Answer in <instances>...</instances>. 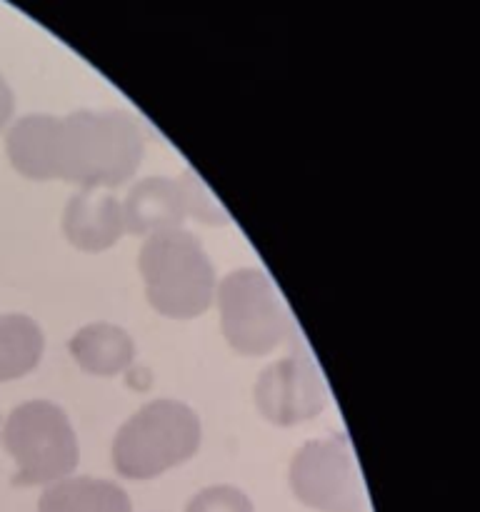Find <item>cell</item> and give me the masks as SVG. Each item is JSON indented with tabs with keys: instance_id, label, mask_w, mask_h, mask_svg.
I'll return each mask as SVG.
<instances>
[{
	"instance_id": "cell-1",
	"label": "cell",
	"mask_w": 480,
	"mask_h": 512,
	"mask_svg": "<svg viewBox=\"0 0 480 512\" xmlns=\"http://www.w3.org/2000/svg\"><path fill=\"white\" fill-rule=\"evenodd\" d=\"M145 135L125 110H73L58 118V180L78 190H115L135 178Z\"/></svg>"
},
{
	"instance_id": "cell-2",
	"label": "cell",
	"mask_w": 480,
	"mask_h": 512,
	"mask_svg": "<svg viewBox=\"0 0 480 512\" xmlns=\"http://www.w3.org/2000/svg\"><path fill=\"white\" fill-rule=\"evenodd\" d=\"M138 273L150 308L163 318H200L215 303L218 275L213 260L200 238L185 228L145 238L138 253Z\"/></svg>"
},
{
	"instance_id": "cell-3",
	"label": "cell",
	"mask_w": 480,
	"mask_h": 512,
	"mask_svg": "<svg viewBox=\"0 0 480 512\" xmlns=\"http://www.w3.org/2000/svg\"><path fill=\"white\" fill-rule=\"evenodd\" d=\"M203 425L190 405L150 400L118 428L110 448L113 468L125 480H153L195 458Z\"/></svg>"
},
{
	"instance_id": "cell-4",
	"label": "cell",
	"mask_w": 480,
	"mask_h": 512,
	"mask_svg": "<svg viewBox=\"0 0 480 512\" xmlns=\"http://www.w3.org/2000/svg\"><path fill=\"white\" fill-rule=\"evenodd\" d=\"M0 440L15 463L18 488H48L78 468V435L68 413L50 400H28L13 408L0 428Z\"/></svg>"
},
{
	"instance_id": "cell-5",
	"label": "cell",
	"mask_w": 480,
	"mask_h": 512,
	"mask_svg": "<svg viewBox=\"0 0 480 512\" xmlns=\"http://www.w3.org/2000/svg\"><path fill=\"white\" fill-rule=\"evenodd\" d=\"M220 333L243 358H263L295 335L293 318L270 275L260 268L230 270L215 288Z\"/></svg>"
},
{
	"instance_id": "cell-6",
	"label": "cell",
	"mask_w": 480,
	"mask_h": 512,
	"mask_svg": "<svg viewBox=\"0 0 480 512\" xmlns=\"http://www.w3.org/2000/svg\"><path fill=\"white\" fill-rule=\"evenodd\" d=\"M295 500L315 512H363L365 490L355 455L343 435L308 440L290 460Z\"/></svg>"
},
{
	"instance_id": "cell-7",
	"label": "cell",
	"mask_w": 480,
	"mask_h": 512,
	"mask_svg": "<svg viewBox=\"0 0 480 512\" xmlns=\"http://www.w3.org/2000/svg\"><path fill=\"white\" fill-rule=\"evenodd\" d=\"M253 400L260 418L278 428H293L323 413L328 385L315 360L303 350H293L258 375Z\"/></svg>"
},
{
	"instance_id": "cell-8",
	"label": "cell",
	"mask_w": 480,
	"mask_h": 512,
	"mask_svg": "<svg viewBox=\"0 0 480 512\" xmlns=\"http://www.w3.org/2000/svg\"><path fill=\"white\" fill-rule=\"evenodd\" d=\"M63 235L83 253L110 250L125 235L123 200L113 190H78L63 210Z\"/></svg>"
},
{
	"instance_id": "cell-9",
	"label": "cell",
	"mask_w": 480,
	"mask_h": 512,
	"mask_svg": "<svg viewBox=\"0 0 480 512\" xmlns=\"http://www.w3.org/2000/svg\"><path fill=\"white\" fill-rule=\"evenodd\" d=\"M123 215L125 233L140 235V238L183 228L188 215H185L178 180L165 178V175H150V178L138 180L125 195Z\"/></svg>"
},
{
	"instance_id": "cell-10",
	"label": "cell",
	"mask_w": 480,
	"mask_h": 512,
	"mask_svg": "<svg viewBox=\"0 0 480 512\" xmlns=\"http://www.w3.org/2000/svg\"><path fill=\"white\" fill-rule=\"evenodd\" d=\"M5 153L15 173L35 183L58 180V115L30 113L8 125Z\"/></svg>"
},
{
	"instance_id": "cell-11",
	"label": "cell",
	"mask_w": 480,
	"mask_h": 512,
	"mask_svg": "<svg viewBox=\"0 0 480 512\" xmlns=\"http://www.w3.org/2000/svg\"><path fill=\"white\" fill-rule=\"evenodd\" d=\"M70 358L80 370L98 378H115L135 360V340L120 325L98 320L75 330L68 343Z\"/></svg>"
},
{
	"instance_id": "cell-12",
	"label": "cell",
	"mask_w": 480,
	"mask_h": 512,
	"mask_svg": "<svg viewBox=\"0 0 480 512\" xmlns=\"http://www.w3.org/2000/svg\"><path fill=\"white\" fill-rule=\"evenodd\" d=\"M35 512H133V503L113 480L70 475L43 490Z\"/></svg>"
},
{
	"instance_id": "cell-13",
	"label": "cell",
	"mask_w": 480,
	"mask_h": 512,
	"mask_svg": "<svg viewBox=\"0 0 480 512\" xmlns=\"http://www.w3.org/2000/svg\"><path fill=\"white\" fill-rule=\"evenodd\" d=\"M45 335L30 315H0V385L25 378L40 365Z\"/></svg>"
},
{
	"instance_id": "cell-14",
	"label": "cell",
	"mask_w": 480,
	"mask_h": 512,
	"mask_svg": "<svg viewBox=\"0 0 480 512\" xmlns=\"http://www.w3.org/2000/svg\"><path fill=\"white\" fill-rule=\"evenodd\" d=\"M178 185L180 193H183V205L188 218L198 220V223L203 225H213V228L230 223L228 210L223 208V203L215 198V193L208 188V183H205L193 168H185V173L178 178Z\"/></svg>"
},
{
	"instance_id": "cell-15",
	"label": "cell",
	"mask_w": 480,
	"mask_h": 512,
	"mask_svg": "<svg viewBox=\"0 0 480 512\" xmlns=\"http://www.w3.org/2000/svg\"><path fill=\"white\" fill-rule=\"evenodd\" d=\"M185 512H255V505L235 485H210L190 498Z\"/></svg>"
},
{
	"instance_id": "cell-16",
	"label": "cell",
	"mask_w": 480,
	"mask_h": 512,
	"mask_svg": "<svg viewBox=\"0 0 480 512\" xmlns=\"http://www.w3.org/2000/svg\"><path fill=\"white\" fill-rule=\"evenodd\" d=\"M13 115H15V95L10 90L8 80L0 75V133L8 130V125L13 123Z\"/></svg>"
}]
</instances>
